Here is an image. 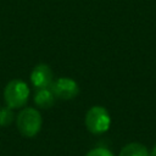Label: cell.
Instances as JSON below:
<instances>
[{
	"instance_id": "obj_9",
	"label": "cell",
	"mask_w": 156,
	"mask_h": 156,
	"mask_svg": "<svg viewBox=\"0 0 156 156\" xmlns=\"http://www.w3.org/2000/svg\"><path fill=\"white\" fill-rule=\"evenodd\" d=\"M85 156H113V154L105 147H95L88 151Z\"/></svg>"
},
{
	"instance_id": "obj_2",
	"label": "cell",
	"mask_w": 156,
	"mask_h": 156,
	"mask_svg": "<svg viewBox=\"0 0 156 156\" xmlns=\"http://www.w3.org/2000/svg\"><path fill=\"white\" fill-rule=\"evenodd\" d=\"M16 126L23 136L32 138L37 135L41 128V116L38 110L33 107H26L17 115Z\"/></svg>"
},
{
	"instance_id": "obj_3",
	"label": "cell",
	"mask_w": 156,
	"mask_h": 156,
	"mask_svg": "<svg viewBox=\"0 0 156 156\" xmlns=\"http://www.w3.org/2000/svg\"><path fill=\"white\" fill-rule=\"evenodd\" d=\"M85 127L93 134H102L108 130L111 126V117L108 111L102 106H93L85 113Z\"/></svg>"
},
{
	"instance_id": "obj_5",
	"label": "cell",
	"mask_w": 156,
	"mask_h": 156,
	"mask_svg": "<svg viewBox=\"0 0 156 156\" xmlns=\"http://www.w3.org/2000/svg\"><path fill=\"white\" fill-rule=\"evenodd\" d=\"M30 82L37 89L50 88L51 83L54 82V74L51 68L45 63L37 65L30 73Z\"/></svg>"
},
{
	"instance_id": "obj_10",
	"label": "cell",
	"mask_w": 156,
	"mask_h": 156,
	"mask_svg": "<svg viewBox=\"0 0 156 156\" xmlns=\"http://www.w3.org/2000/svg\"><path fill=\"white\" fill-rule=\"evenodd\" d=\"M150 156H156V145L152 147V150H151V154H150Z\"/></svg>"
},
{
	"instance_id": "obj_8",
	"label": "cell",
	"mask_w": 156,
	"mask_h": 156,
	"mask_svg": "<svg viewBox=\"0 0 156 156\" xmlns=\"http://www.w3.org/2000/svg\"><path fill=\"white\" fill-rule=\"evenodd\" d=\"M15 119V115L12 108L5 106L0 107V127H7L10 126Z\"/></svg>"
},
{
	"instance_id": "obj_6",
	"label": "cell",
	"mask_w": 156,
	"mask_h": 156,
	"mask_svg": "<svg viewBox=\"0 0 156 156\" xmlns=\"http://www.w3.org/2000/svg\"><path fill=\"white\" fill-rule=\"evenodd\" d=\"M55 95L51 91L50 88H41L37 89L35 95H34V102L39 108H50L55 104Z\"/></svg>"
},
{
	"instance_id": "obj_1",
	"label": "cell",
	"mask_w": 156,
	"mask_h": 156,
	"mask_svg": "<svg viewBox=\"0 0 156 156\" xmlns=\"http://www.w3.org/2000/svg\"><path fill=\"white\" fill-rule=\"evenodd\" d=\"M29 98V88L26 82L21 79L10 80L4 89V100L6 106L15 110L23 107Z\"/></svg>"
},
{
	"instance_id": "obj_4",
	"label": "cell",
	"mask_w": 156,
	"mask_h": 156,
	"mask_svg": "<svg viewBox=\"0 0 156 156\" xmlns=\"http://www.w3.org/2000/svg\"><path fill=\"white\" fill-rule=\"evenodd\" d=\"M50 89L54 93L55 98H58L61 100H71L76 98L79 93V87L77 82L67 77H61L54 80L50 85Z\"/></svg>"
},
{
	"instance_id": "obj_7",
	"label": "cell",
	"mask_w": 156,
	"mask_h": 156,
	"mask_svg": "<svg viewBox=\"0 0 156 156\" xmlns=\"http://www.w3.org/2000/svg\"><path fill=\"white\" fill-rule=\"evenodd\" d=\"M118 156H149V150L140 143H129L122 147Z\"/></svg>"
}]
</instances>
